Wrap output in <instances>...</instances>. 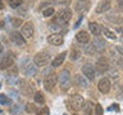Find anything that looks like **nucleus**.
<instances>
[{"mask_svg":"<svg viewBox=\"0 0 123 115\" xmlns=\"http://www.w3.org/2000/svg\"><path fill=\"white\" fill-rule=\"evenodd\" d=\"M92 46L96 51H103L104 47H105V41L101 40L100 37H95V40L92 41Z\"/></svg>","mask_w":123,"mask_h":115,"instance_id":"18","label":"nucleus"},{"mask_svg":"<svg viewBox=\"0 0 123 115\" xmlns=\"http://www.w3.org/2000/svg\"><path fill=\"white\" fill-rule=\"evenodd\" d=\"M54 13H55V10H54L53 6H49V8H45L44 10H42V15L44 17H51V15H54Z\"/></svg>","mask_w":123,"mask_h":115,"instance_id":"22","label":"nucleus"},{"mask_svg":"<svg viewBox=\"0 0 123 115\" xmlns=\"http://www.w3.org/2000/svg\"><path fill=\"white\" fill-rule=\"evenodd\" d=\"M9 38H10V41L13 42L14 45H17V46H25L26 45V38L23 37L22 33L18 32V31H13V32H10Z\"/></svg>","mask_w":123,"mask_h":115,"instance_id":"7","label":"nucleus"},{"mask_svg":"<svg viewBox=\"0 0 123 115\" xmlns=\"http://www.w3.org/2000/svg\"><path fill=\"white\" fill-rule=\"evenodd\" d=\"M83 115H92V104L87 102L83 106Z\"/></svg>","mask_w":123,"mask_h":115,"instance_id":"23","label":"nucleus"},{"mask_svg":"<svg viewBox=\"0 0 123 115\" xmlns=\"http://www.w3.org/2000/svg\"><path fill=\"white\" fill-rule=\"evenodd\" d=\"M111 8V4H110V1L109 0H101L98 5H96V8H95V12L98 14H101V13H105V12H108Z\"/></svg>","mask_w":123,"mask_h":115,"instance_id":"14","label":"nucleus"},{"mask_svg":"<svg viewBox=\"0 0 123 115\" xmlns=\"http://www.w3.org/2000/svg\"><path fill=\"white\" fill-rule=\"evenodd\" d=\"M65 56H67V52H60V54H58V55L51 60V67H54V68L60 67V65L64 63Z\"/></svg>","mask_w":123,"mask_h":115,"instance_id":"16","label":"nucleus"},{"mask_svg":"<svg viewBox=\"0 0 123 115\" xmlns=\"http://www.w3.org/2000/svg\"><path fill=\"white\" fill-rule=\"evenodd\" d=\"M10 22H12V26H13L14 28H18V27H21L22 23H23V21H22L21 18H12Z\"/></svg>","mask_w":123,"mask_h":115,"instance_id":"26","label":"nucleus"},{"mask_svg":"<svg viewBox=\"0 0 123 115\" xmlns=\"http://www.w3.org/2000/svg\"><path fill=\"white\" fill-rule=\"evenodd\" d=\"M88 29H90V32L94 34L95 37H99L100 34H101V26L98 24L96 22H90L88 23Z\"/></svg>","mask_w":123,"mask_h":115,"instance_id":"17","label":"nucleus"},{"mask_svg":"<svg viewBox=\"0 0 123 115\" xmlns=\"http://www.w3.org/2000/svg\"><path fill=\"white\" fill-rule=\"evenodd\" d=\"M106 18L109 19L111 23H122V17H119V15H117V14H114L113 17H111V15H108Z\"/></svg>","mask_w":123,"mask_h":115,"instance_id":"27","label":"nucleus"},{"mask_svg":"<svg viewBox=\"0 0 123 115\" xmlns=\"http://www.w3.org/2000/svg\"><path fill=\"white\" fill-rule=\"evenodd\" d=\"M80 58V51L76 49H72L71 50V60H77Z\"/></svg>","mask_w":123,"mask_h":115,"instance_id":"30","label":"nucleus"},{"mask_svg":"<svg viewBox=\"0 0 123 115\" xmlns=\"http://www.w3.org/2000/svg\"><path fill=\"white\" fill-rule=\"evenodd\" d=\"M1 52H3V46L0 45V54H1Z\"/></svg>","mask_w":123,"mask_h":115,"instance_id":"36","label":"nucleus"},{"mask_svg":"<svg viewBox=\"0 0 123 115\" xmlns=\"http://www.w3.org/2000/svg\"><path fill=\"white\" fill-rule=\"evenodd\" d=\"M91 4H90V0H76L74 3V9L76 12L78 13H85L90 9Z\"/></svg>","mask_w":123,"mask_h":115,"instance_id":"9","label":"nucleus"},{"mask_svg":"<svg viewBox=\"0 0 123 115\" xmlns=\"http://www.w3.org/2000/svg\"><path fill=\"white\" fill-rule=\"evenodd\" d=\"M118 31H119V32H122V36H123V28H118Z\"/></svg>","mask_w":123,"mask_h":115,"instance_id":"35","label":"nucleus"},{"mask_svg":"<svg viewBox=\"0 0 123 115\" xmlns=\"http://www.w3.org/2000/svg\"><path fill=\"white\" fill-rule=\"evenodd\" d=\"M33 33H35L33 24L31 22H26L25 24H23V27H22V36L25 38H32Z\"/></svg>","mask_w":123,"mask_h":115,"instance_id":"11","label":"nucleus"},{"mask_svg":"<svg viewBox=\"0 0 123 115\" xmlns=\"http://www.w3.org/2000/svg\"><path fill=\"white\" fill-rule=\"evenodd\" d=\"M22 3H23V0H9L10 8H18L22 5Z\"/></svg>","mask_w":123,"mask_h":115,"instance_id":"28","label":"nucleus"},{"mask_svg":"<svg viewBox=\"0 0 123 115\" xmlns=\"http://www.w3.org/2000/svg\"><path fill=\"white\" fill-rule=\"evenodd\" d=\"M50 61V54L48 51H40L33 58V63L36 67H45Z\"/></svg>","mask_w":123,"mask_h":115,"instance_id":"4","label":"nucleus"},{"mask_svg":"<svg viewBox=\"0 0 123 115\" xmlns=\"http://www.w3.org/2000/svg\"><path fill=\"white\" fill-rule=\"evenodd\" d=\"M3 8H4V4H3V1H1V0H0V10H1Z\"/></svg>","mask_w":123,"mask_h":115,"instance_id":"34","label":"nucleus"},{"mask_svg":"<svg viewBox=\"0 0 123 115\" xmlns=\"http://www.w3.org/2000/svg\"><path fill=\"white\" fill-rule=\"evenodd\" d=\"M82 73H83V75L86 77L87 79H90V80H94L95 77H96V70H95V68L92 67L91 64L83 65L82 67Z\"/></svg>","mask_w":123,"mask_h":115,"instance_id":"12","label":"nucleus"},{"mask_svg":"<svg viewBox=\"0 0 123 115\" xmlns=\"http://www.w3.org/2000/svg\"><path fill=\"white\" fill-rule=\"evenodd\" d=\"M48 42L50 45H53V46H60V45H63L64 44V38L62 34H50V36H48Z\"/></svg>","mask_w":123,"mask_h":115,"instance_id":"13","label":"nucleus"},{"mask_svg":"<svg viewBox=\"0 0 123 115\" xmlns=\"http://www.w3.org/2000/svg\"><path fill=\"white\" fill-rule=\"evenodd\" d=\"M36 114H37V115H49V114H50V111H49V107H46V106H42L40 110H37V111H36Z\"/></svg>","mask_w":123,"mask_h":115,"instance_id":"29","label":"nucleus"},{"mask_svg":"<svg viewBox=\"0 0 123 115\" xmlns=\"http://www.w3.org/2000/svg\"><path fill=\"white\" fill-rule=\"evenodd\" d=\"M14 64V55L13 52L5 54L1 59H0V69H8L9 67Z\"/></svg>","mask_w":123,"mask_h":115,"instance_id":"8","label":"nucleus"},{"mask_svg":"<svg viewBox=\"0 0 123 115\" xmlns=\"http://www.w3.org/2000/svg\"><path fill=\"white\" fill-rule=\"evenodd\" d=\"M76 40L78 41L80 44L86 45V44H88V42H90L91 36H90V33L86 32V31H80V32L76 33Z\"/></svg>","mask_w":123,"mask_h":115,"instance_id":"15","label":"nucleus"},{"mask_svg":"<svg viewBox=\"0 0 123 115\" xmlns=\"http://www.w3.org/2000/svg\"><path fill=\"white\" fill-rule=\"evenodd\" d=\"M58 84V75L55 74V73H50V74H48L45 77L44 79V88L48 92H51L54 88H55V86Z\"/></svg>","mask_w":123,"mask_h":115,"instance_id":"5","label":"nucleus"},{"mask_svg":"<svg viewBox=\"0 0 123 115\" xmlns=\"http://www.w3.org/2000/svg\"><path fill=\"white\" fill-rule=\"evenodd\" d=\"M1 27H3V22L0 21V28H1Z\"/></svg>","mask_w":123,"mask_h":115,"instance_id":"37","label":"nucleus"},{"mask_svg":"<svg viewBox=\"0 0 123 115\" xmlns=\"http://www.w3.org/2000/svg\"><path fill=\"white\" fill-rule=\"evenodd\" d=\"M117 50L119 51V54H121V55H123V46H118Z\"/></svg>","mask_w":123,"mask_h":115,"instance_id":"33","label":"nucleus"},{"mask_svg":"<svg viewBox=\"0 0 123 115\" xmlns=\"http://www.w3.org/2000/svg\"><path fill=\"white\" fill-rule=\"evenodd\" d=\"M0 87H1V84H0Z\"/></svg>","mask_w":123,"mask_h":115,"instance_id":"38","label":"nucleus"},{"mask_svg":"<svg viewBox=\"0 0 123 115\" xmlns=\"http://www.w3.org/2000/svg\"><path fill=\"white\" fill-rule=\"evenodd\" d=\"M108 69H109V60L106 59L105 56H101L99 58L98 61H96L95 64V70L100 73V74H103V73H105Z\"/></svg>","mask_w":123,"mask_h":115,"instance_id":"6","label":"nucleus"},{"mask_svg":"<svg viewBox=\"0 0 123 115\" xmlns=\"http://www.w3.org/2000/svg\"><path fill=\"white\" fill-rule=\"evenodd\" d=\"M101 32H103L104 36L108 37V38H110V40H115V38H117V34H115L111 29L106 28V27H101Z\"/></svg>","mask_w":123,"mask_h":115,"instance_id":"20","label":"nucleus"},{"mask_svg":"<svg viewBox=\"0 0 123 115\" xmlns=\"http://www.w3.org/2000/svg\"><path fill=\"white\" fill-rule=\"evenodd\" d=\"M95 115H103V106L100 104L95 105Z\"/></svg>","mask_w":123,"mask_h":115,"instance_id":"31","label":"nucleus"},{"mask_svg":"<svg viewBox=\"0 0 123 115\" xmlns=\"http://www.w3.org/2000/svg\"><path fill=\"white\" fill-rule=\"evenodd\" d=\"M68 104H69V107H71L72 110L80 111V110H82L83 106H85V98L81 95L76 93V95H72V97L69 98Z\"/></svg>","mask_w":123,"mask_h":115,"instance_id":"3","label":"nucleus"},{"mask_svg":"<svg viewBox=\"0 0 123 115\" xmlns=\"http://www.w3.org/2000/svg\"><path fill=\"white\" fill-rule=\"evenodd\" d=\"M58 79H59V83H60V88L62 91H68L72 86V79H71V74L67 69L62 70L58 75Z\"/></svg>","mask_w":123,"mask_h":115,"instance_id":"1","label":"nucleus"},{"mask_svg":"<svg viewBox=\"0 0 123 115\" xmlns=\"http://www.w3.org/2000/svg\"><path fill=\"white\" fill-rule=\"evenodd\" d=\"M72 18V12L69 9H60L56 13V15L54 17V22L55 24H65L71 21Z\"/></svg>","mask_w":123,"mask_h":115,"instance_id":"2","label":"nucleus"},{"mask_svg":"<svg viewBox=\"0 0 123 115\" xmlns=\"http://www.w3.org/2000/svg\"><path fill=\"white\" fill-rule=\"evenodd\" d=\"M74 83H76L78 87H82V88H86V87H87L86 77H83L82 74H76V75H74Z\"/></svg>","mask_w":123,"mask_h":115,"instance_id":"19","label":"nucleus"},{"mask_svg":"<svg viewBox=\"0 0 123 115\" xmlns=\"http://www.w3.org/2000/svg\"><path fill=\"white\" fill-rule=\"evenodd\" d=\"M10 98L8 97L6 95H0V105H6V106H9L10 105Z\"/></svg>","mask_w":123,"mask_h":115,"instance_id":"24","label":"nucleus"},{"mask_svg":"<svg viewBox=\"0 0 123 115\" xmlns=\"http://www.w3.org/2000/svg\"><path fill=\"white\" fill-rule=\"evenodd\" d=\"M98 88H99V91L101 92V93H109V91H110V88H111V83H110V79L109 78H101L99 80V83H98Z\"/></svg>","mask_w":123,"mask_h":115,"instance_id":"10","label":"nucleus"},{"mask_svg":"<svg viewBox=\"0 0 123 115\" xmlns=\"http://www.w3.org/2000/svg\"><path fill=\"white\" fill-rule=\"evenodd\" d=\"M33 98H35V102L37 104H45V96L41 93V92H36V93L33 95Z\"/></svg>","mask_w":123,"mask_h":115,"instance_id":"21","label":"nucleus"},{"mask_svg":"<svg viewBox=\"0 0 123 115\" xmlns=\"http://www.w3.org/2000/svg\"><path fill=\"white\" fill-rule=\"evenodd\" d=\"M118 6L121 10H123V0H118Z\"/></svg>","mask_w":123,"mask_h":115,"instance_id":"32","label":"nucleus"},{"mask_svg":"<svg viewBox=\"0 0 123 115\" xmlns=\"http://www.w3.org/2000/svg\"><path fill=\"white\" fill-rule=\"evenodd\" d=\"M26 113H28V114H32V113H36V106L33 105V104H31V102H28V104H26Z\"/></svg>","mask_w":123,"mask_h":115,"instance_id":"25","label":"nucleus"}]
</instances>
